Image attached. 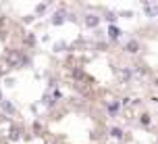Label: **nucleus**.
<instances>
[{"instance_id": "10", "label": "nucleus", "mask_w": 158, "mask_h": 144, "mask_svg": "<svg viewBox=\"0 0 158 144\" xmlns=\"http://www.w3.org/2000/svg\"><path fill=\"white\" fill-rule=\"evenodd\" d=\"M139 119H142V123H150V115H142Z\"/></svg>"}, {"instance_id": "5", "label": "nucleus", "mask_w": 158, "mask_h": 144, "mask_svg": "<svg viewBox=\"0 0 158 144\" xmlns=\"http://www.w3.org/2000/svg\"><path fill=\"white\" fill-rule=\"evenodd\" d=\"M0 104H2V109H4V111H6V113H15V107H13V104H10V103H6V100H2V103H0Z\"/></svg>"}, {"instance_id": "4", "label": "nucleus", "mask_w": 158, "mask_h": 144, "mask_svg": "<svg viewBox=\"0 0 158 144\" xmlns=\"http://www.w3.org/2000/svg\"><path fill=\"white\" fill-rule=\"evenodd\" d=\"M63 21H64V13H56L54 19H52V23H54V25H60Z\"/></svg>"}, {"instance_id": "2", "label": "nucleus", "mask_w": 158, "mask_h": 144, "mask_svg": "<svg viewBox=\"0 0 158 144\" xmlns=\"http://www.w3.org/2000/svg\"><path fill=\"white\" fill-rule=\"evenodd\" d=\"M125 50H127V52H131V55H135V52L139 50V42H137V40H129L125 44Z\"/></svg>"}, {"instance_id": "11", "label": "nucleus", "mask_w": 158, "mask_h": 144, "mask_svg": "<svg viewBox=\"0 0 158 144\" xmlns=\"http://www.w3.org/2000/svg\"><path fill=\"white\" fill-rule=\"evenodd\" d=\"M35 11H38V13H44V11H46V4H40V7L35 8Z\"/></svg>"}, {"instance_id": "7", "label": "nucleus", "mask_w": 158, "mask_h": 144, "mask_svg": "<svg viewBox=\"0 0 158 144\" xmlns=\"http://www.w3.org/2000/svg\"><path fill=\"white\" fill-rule=\"evenodd\" d=\"M118 75H121V80H129V77H131V71H129V69H121Z\"/></svg>"}, {"instance_id": "6", "label": "nucleus", "mask_w": 158, "mask_h": 144, "mask_svg": "<svg viewBox=\"0 0 158 144\" xmlns=\"http://www.w3.org/2000/svg\"><path fill=\"white\" fill-rule=\"evenodd\" d=\"M108 33H110L112 40H117L118 36H121V32H118V27H108Z\"/></svg>"}, {"instance_id": "1", "label": "nucleus", "mask_w": 158, "mask_h": 144, "mask_svg": "<svg viewBox=\"0 0 158 144\" xmlns=\"http://www.w3.org/2000/svg\"><path fill=\"white\" fill-rule=\"evenodd\" d=\"M6 63L10 65V67H23V65L27 63V59L23 56L21 50H8L6 52Z\"/></svg>"}, {"instance_id": "12", "label": "nucleus", "mask_w": 158, "mask_h": 144, "mask_svg": "<svg viewBox=\"0 0 158 144\" xmlns=\"http://www.w3.org/2000/svg\"><path fill=\"white\" fill-rule=\"evenodd\" d=\"M0 103H2V92H0Z\"/></svg>"}, {"instance_id": "8", "label": "nucleus", "mask_w": 158, "mask_h": 144, "mask_svg": "<svg viewBox=\"0 0 158 144\" xmlns=\"http://www.w3.org/2000/svg\"><path fill=\"white\" fill-rule=\"evenodd\" d=\"M110 134H112L114 138H121V136H123V132H121L118 128H112V129H110Z\"/></svg>"}, {"instance_id": "3", "label": "nucleus", "mask_w": 158, "mask_h": 144, "mask_svg": "<svg viewBox=\"0 0 158 144\" xmlns=\"http://www.w3.org/2000/svg\"><path fill=\"white\" fill-rule=\"evenodd\" d=\"M98 23H100V17L98 15H87L85 17V25L87 27H96Z\"/></svg>"}, {"instance_id": "9", "label": "nucleus", "mask_w": 158, "mask_h": 144, "mask_svg": "<svg viewBox=\"0 0 158 144\" xmlns=\"http://www.w3.org/2000/svg\"><path fill=\"white\" fill-rule=\"evenodd\" d=\"M25 42H27V44H29V46H33V44H35V38H33L31 33H29V36H27V38H25Z\"/></svg>"}]
</instances>
